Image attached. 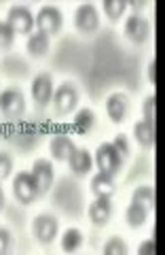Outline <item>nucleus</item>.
<instances>
[{
	"mask_svg": "<svg viewBox=\"0 0 165 255\" xmlns=\"http://www.w3.org/2000/svg\"><path fill=\"white\" fill-rule=\"evenodd\" d=\"M15 41V32L6 21H0V49H9Z\"/></svg>",
	"mask_w": 165,
	"mask_h": 255,
	"instance_id": "26",
	"label": "nucleus"
},
{
	"mask_svg": "<svg viewBox=\"0 0 165 255\" xmlns=\"http://www.w3.org/2000/svg\"><path fill=\"white\" fill-rule=\"evenodd\" d=\"M104 255H125L127 253V245H125V241L123 238H119V236H112L110 241H106V245H104Z\"/></svg>",
	"mask_w": 165,
	"mask_h": 255,
	"instance_id": "24",
	"label": "nucleus"
},
{
	"mask_svg": "<svg viewBox=\"0 0 165 255\" xmlns=\"http://www.w3.org/2000/svg\"><path fill=\"white\" fill-rule=\"evenodd\" d=\"M157 249H155V241H144L142 245H140V249H138V253L140 255H153Z\"/></svg>",
	"mask_w": 165,
	"mask_h": 255,
	"instance_id": "30",
	"label": "nucleus"
},
{
	"mask_svg": "<svg viewBox=\"0 0 165 255\" xmlns=\"http://www.w3.org/2000/svg\"><path fill=\"white\" fill-rule=\"evenodd\" d=\"M13 194L15 200L21 204H32L38 200V196L43 194L38 187L36 179L32 177V172H17L13 179Z\"/></svg>",
	"mask_w": 165,
	"mask_h": 255,
	"instance_id": "1",
	"label": "nucleus"
},
{
	"mask_svg": "<svg viewBox=\"0 0 165 255\" xmlns=\"http://www.w3.org/2000/svg\"><path fill=\"white\" fill-rule=\"evenodd\" d=\"M68 166L74 174H87L93 168V155L87 149H74V153L68 157Z\"/></svg>",
	"mask_w": 165,
	"mask_h": 255,
	"instance_id": "15",
	"label": "nucleus"
},
{
	"mask_svg": "<svg viewBox=\"0 0 165 255\" xmlns=\"http://www.w3.org/2000/svg\"><path fill=\"white\" fill-rule=\"evenodd\" d=\"M112 145H114V149H116V151H119V155H121L123 159H127V157L131 155V149H129V138L125 136V134H116L114 140H112Z\"/></svg>",
	"mask_w": 165,
	"mask_h": 255,
	"instance_id": "28",
	"label": "nucleus"
},
{
	"mask_svg": "<svg viewBox=\"0 0 165 255\" xmlns=\"http://www.w3.org/2000/svg\"><path fill=\"white\" fill-rule=\"evenodd\" d=\"M78 105V90L72 83H61L57 90L53 92V107L57 113L68 115L72 113Z\"/></svg>",
	"mask_w": 165,
	"mask_h": 255,
	"instance_id": "6",
	"label": "nucleus"
},
{
	"mask_svg": "<svg viewBox=\"0 0 165 255\" xmlns=\"http://www.w3.org/2000/svg\"><path fill=\"white\" fill-rule=\"evenodd\" d=\"M61 23H64V17H61L57 6H53V4H45L34 17V28L47 36L57 34L61 30Z\"/></svg>",
	"mask_w": 165,
	"mask_h": 255,
	"instance_id": "3",
	"label": "nucleus"
},
{
	"mask_svg": "<svg viewBox=\"0 0 165 255\" xmlns=\"http://www.w3.org/2000/svg\"><path fill=\"white\" fill-rule=\"evenodd\" d=\"M133 136H136V140H138L142 147H146V149L155 147V142H157L155 126H153V124H146L144 119L133 126Z\"/></svg>",
	"mask_w": 165,
	"mask_h": 255,
	"instance_id": "18",
	"label": "nucleus"
},
{
	"mask_svg": "<svg viewBox=\"0 0 165 255\" xmlns=\"http://www.w3.org/2000/svg\"><path fill=\"white\" fill-rule=\"evenodd\" d=\"M32 177L36 179L38 187H41V191L45 194L47 189H49L53 185V177H55V170H53V164L47 162V159H36L34 166H32Z\"/></svg>",
	"mask_w": 165,
	"mask_h": 255,
	"instance_id": "14",
	"label": "nucleus"
},
{
	"mask_svg": "<svg viewBox=\"0 0 165 255\" xmlns=\"http://www.w3.org/2000/svg\"><path fill=\"white\" fill-rule=\"evenodd\" d=\"M91 194L96 198H110L114 194V177L106 172H98L91 179Z\"/></svg>",
	"mask_w": 165,
	"mask_h": 255,
	"instance_id": "17",
	"label": "nucleus"
},
{
	"mask_svg": "<svg viewBox=\"0 0 165 255\" xmlns=\"http://www.w3.org/2000/svg\"><path fill=\"white\" fill-rule=\"evenodd\" d=\"M127 111H129V98L121 92H114L108 96L106 100V113L110 117V122L114 124H121L125 117H127Z\"/></svg>",
	"mask_w": 165,
	"mask_h": 255,
	"instance_id": "11",
	"label": "nucleus"
},
{
	"mask_svg": "<svg viewBox=\"0 0 165 255\" xmlns=\"http://www.w3.org/2000/svg\"><path fill=\"white\" fill-rule=\"evenodd\" d=\"M13 172V157L6 151H0V181L9 179Z\"/></svg>",
	"mask_w": 165,
	"mask_h": 255,
	"instance_id": "27",
	"label": "nucleus"
},
{
	"mask_svg": "<svg viewBox=\"0 0 165 255\" xmlns=\"http://www.w3.org/2000/svg\"><path fill=\"white\" fill-rule=\"evenodd\" d=\"M57 230H59V221H57V217H53L51 213L38 215V217L32 221V232L36 236V241L43 243V245L53 243L55 236H57Z\"/></svg>",
	"mask_w": 165,
	"mask_h": 255,
	"instance_id": "5",
	"label": "nucleus"
},
{
	"mask_svg": "<svg viewBox=\"0 0 165 255\" xmlns=\"http://www.w3.org/2000/svg\"><path fill=\"white\" fill-rule=\"evenodd\" d=\"M93 164L100 168V172H106L114 177L123 168V157L119 155V151L114 149L112 142H102L96 151V155H93Z\"/></svg>",
	"mask_w": 165,
	"mask_h": 255,
	"instance_id": "2",
	"label": "nucleus"
},
{
	"mask_svg": "<svg viewBox=\"0 0 165 255\" xmlns=\"http://www.w3.org/2000/svg\"><path fill=\"white\" fill-rule=\"evenodd\" d=\"M131 200L138 202V204H142V206H146L148 211H151V209L155 211V189L148 187V185H140V187L133 189Z\"/></svg>",
	"mask_w": 165,
	"mask_h": 255,
	"instance_id": "21",
	"label": "nucleus"
},
{
	"mask_svg": "<svg viewBox=\"0 0 165 255\" xmlns=\"http://www.w3.org/2000/svg\"><path fill=\"white\" fill-rule=\"evenodd\" d=\"M127 6H133V11H136V9H140V6H144V2H129Z\"/></svg>",
	"mask_w": 165,
	"mask_h": 255,
	"instance_id": "33",
	"label": "nucleus"
},
{
	"mask_svg": "<svg viewBox=\"0 0 165 255\" xmlns=\"http://www.w3.org/2000/svg\"><path fill=\"white\" fill-rule=\"evenodd\" d=\"M148 81H151L153 85L157 83V62H155V60L148 64Z\"/></svg>",
	"mask_w": 165,
	"mask_h": 255,
	"instance_id": "31",
	"label": "nucleus"
},
{
	"mask_svg": "<svg viewBox=\"0 0 165 255\" xmlns=\"http://www.w3.org/2000/svg\"><path fill=\"white\" fill-rule=\"evenodd\" d=\"M74 142L70 136H66V134H55V136H51L49 140V151L51 155L55 159H61V162H68V157L74 153Z\"/></svg>",
	"mask_w": 165,
	"mask_h": 255,
	"instance_id": "13",
	"label": "nucleus"
},
{
	"mask_svg": "<svg viewBox=\"0 0 165 255\" xmlns=\"http://www.w3.org/2000/svg\"><path fill=\"white\" fill-rule=\"evenodd\" d=\"M11 249V234L6 228H0V253H6Z\"/></svg>",
	"mask_w": 165,
	"mask_h": 255,
	"instance_id": "29",
	"label": "nucleus"
},
{
	"mask_svg": "<svg viewBox=\"0 0 165 255\" xmlns=\"http://www.w3.org/2000/svg\"><path fill=\"white\" fill-rule=\"evenodd\" d=\"M125 36H127L131 43L142 45L148 41V36H151V23H148V19H144L142 15L133 13L127 17V21H125Z\"/></svg>",
	"mask_w": 165,
	"mask_h": 255,
	"instance_id": "10",
	"label": "nucleus"
},
{
	"mask_svg": "<svg viewBox=\"0 0 165 255\" xmlns=\"http://www.w3.org/2000/svg\"><path fill=\"white\" fill-rule=\"evenodd\" d=\"M26 111V100H23V94L19 90H9L0 92V113L4 117H11V119H17L19 115H23Z\"/></svg>",
	"mask_w": 165,
	"mask_h": 255,
	"instance_id": "7",
	"label": "nucleus"
},
{
	"mask_svg": "<svg viewBox=\"0 0 165 255\" xmlns=\"http://www.w3.org/2000/svg\"><path fill=\"white\" fill-rule=\"evenodd\" d=\"M74 26L78 32H83V34H91V32H96L98 26H100V15H98V9L93 6L91 2H85L76 9L74 13Z\"/></svg>",
	"mask_w": 165,
	"mask_h": 255,
	"instance_id": "8",
	"label": "nucleus"
},
{
	"mask_svg": "<svg viewBox=\"0 0 165 255\" xmlns=\"http://www.w3.org/2000/svg\"><path fill=\"white\" fill-rule=\"evenodd\" d=\"M6 23L13 28L15 34H26L30 36L34 30V15L28 6L23 4H15L9 9V15H6Z\"/></svg>",
	"mask_w": 165,
	"mask_h": 255,
	"instance_id": "4",
	"label": "nucleus"
},
{
	"mask_svg": "<svg viewBox=\"0 0 165 255\" xmlns=\"http://www.w3.org/2000/svg\"><path fill=\"white\" fill-rule=\"evenodd\" d=\"M125 9H127V2H123V0H104L102 2V11L110 21H119Z\"/></svg>",
	"mask_w": 165,
	"mask_h": 255,
	"instance_id": "23",
	"label": "nucleus"
},
{
	"mask_svg": "<svg viewBox=\"0 0 165 255\" xmlns=\"http://www.w3.org/2000/svg\"><path fill=\"white\" fill-rule=\"evenodd\" d=\"M142 113H144V122L155 126V117H157V96H148L142 105Z\"/></svg>",
	"mask_w": 165,
	"mask_h": 255,
	"instance_id": "25",
	"label": "nucleus"
},
{
	"mask_svg": "<svg viewBox=\"0 0 165 255\" xmlns=\"http://www.w3.org/2000/svg\"><path fill=\"white\" fill-rule=\"evenodd\" d=\"M30 92H32V100L38 107H47L53 100V92H55L53 77L47 73H41L38 77H34L32 85H30Z\"/></svg>",
	"mask_w": 165,
	"mask_h": 255,
	"instance_id": "9",
	"label": "nucleus"
},
{
	"mask_svg": "<svg viewBox=\"0 0 165 255\" xmlns=\"http://www.w3.org/2000/svg\"><path fill=\"white\" fill-rule=\"evenodd\" d=\"M81 245H83V234L76 228L66 230L64 236H61V249H64V253H74Z\"/></svg>",
	"mask_w": 165,
	"mask_h": 255,
	"instance_id": "22",
	"label": "nucleus"
},
{
	"mask_svg": "<svg viewBox=\"0 0 165 255\" xmlns=\"http://www.w3.org/2000/svg\"><path fill=\"white\" fill-rule=\"evenodd\" d=\"M125 217H127V223L131 228H140V226H144L146 219H148V209L131 200V204L127 206V213H125Z\"/></svg>",
	"mask_w": 165,
	"mask_h": 255,
	"instance_id": "20",
	"label": "nucleus"
},
{
	"mask_svg": "<svg viewBox=\"0 0 165 255\" xmlns=\"http://www.w3.org/2000/svg\"><path fill=\"white\" fill-rule=\"evenodd\" d=\"M112 217V202L110 198H96L91 204H89V219L91 223L96 226H106Z\"/></svg>",
	"mask_w": 165,
	"mask_h": 255,
	"instance_id": "12",
	"label": "nucleus"
},
{
	"mask_svg": "<svg viewBox=\"0 0 165 255\" xmlns=\"http://www.w3.org/2000/svg\"><path fill=\"white\" fill-rule=\"evenodd\" d=\"M26 49H28V53L32 55V58H43V55H47L49 49H51V38L36 30V32H32V34L28 36Z\"/></svg>",
	"mask_w": 165,
	"mask_h": 255,
	"instance_id": "16",
	"label": "nucleus"
},
{
	"mask_svg": "<svg viewBox=\"0 0 165 255\" xmlns=\"http://www.w3.org/2000/svg\"><path fill=\"white\" fill-rule=\"evenodd\" d=\"M74 130L78 134H89L91 132V128L96 126V115H93V111L91 109H81L78 113L74 115Z\"/></svg>",
	"mask_w": 165,
	"mask_h": 255,
	"instance_id": "19",
	"label": "nucleus"
},
{
	"mask_svg": "<svg viewBox=\"0 0 165 255\" xmlns=\"http://www.w3.org/2000/svg\"><path fill=\"white\" fill-rule=\"evenodd\" d=\"M4 209V191H2V185H0V211Z\"/></svg>",
	"mask_w": 165,
	"mask_h": 255,
	"instance_id": "32",
	"label": "nucleus"
}]
</instances>
